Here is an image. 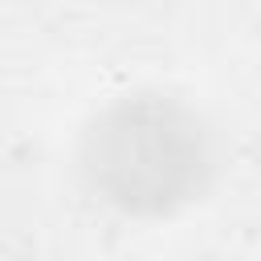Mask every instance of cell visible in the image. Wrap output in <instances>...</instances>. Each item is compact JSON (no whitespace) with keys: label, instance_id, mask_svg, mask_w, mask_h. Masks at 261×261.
I'll return each mask as SVG.
<instances>
[{"label":"cell","instance_id":"6da1fadb","mask_svg":"<svg viewBox=\"0 0 261 261\" xmlns=\"http://www.w3.org/2000/svg\"><path fill=\"white\" fill-rule=\"evenodd\" d=\"M212 167L200 118L163 94L110 102L82 135V175L90 192L130 216L175 212L200 196Z\"/></svg>","mask_w":261,"mask_h":261}]
</instances>
